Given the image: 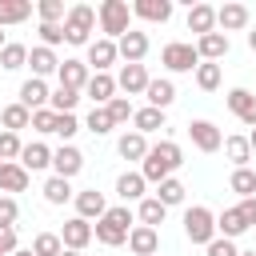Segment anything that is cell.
<instances>
[{
	"mask_svg": "<svg viewBox=\"0 0 256 256\" xmlns=\"http://www.w3.org/2000/svg\"><path fill=\"white\" fill-rule=\"evenodd\" d=\"M132 208L128 204H116V208H108L96 224H92V232H96V240L100 244H108V248H120V244H128V232H132Z\"/></svg>",
	"mask_w": 256,
	"mask_h": 256,
	"instance_id": "7a4b0ae2",
	"label": "cell"
},
{
	"mask_svg": "<svg viewBox=\"0 0 256 256\" xmlns=\"http://www.w3.org/2000/svg\"><path fill=\"white\" fill-rule=\"evenodd\" d=\"M196 84H200L204 92H216V88H220V64L200 60V68H196Z\"/></svg>",
	"mask_w": 256,
	"mask_h": 256,
	"instance_id": "b9f144b4",
	"label": "cell"
},
{
	"mask_svg": "<svg viewBox=\"0 0 256 256\" xmlns=\"http://www.w3.org/2000/svg\"><path fill=\"white\" fill-rule=\"evenodd\" d=\"M184 192H188V188H184L180 180H164V184L156 188V200H160L164 208H172V204H180V200H184Z\"/></svg>",
	"mask_w": 256,
	"mask_h": 256,
	"instance_id": "ee69618b",
	"label": "cell"
},
{
	"mask_svg": "<svg viewBox=\"0 0 256 256\" xmlns=\"http://www.w3.org/2000/svg\"><path fill=\"white\" fill-rule=\"evenodd\" d=\"M236 212L244 216V224H248V228H256V196H244V200L236 204Z\"/></svg>",
	"mask_w": 256,
	"mask_h": 256,
	"instance_id": "816d5d0a",
	"label": "cell"
},
{
	"mask_svg": "<svg viewBox=\"0 0 256 256\" xmlns=\"http://www.w3.org/2000/svg\"><path fill=\"white\" fill-rule=\"evenodd\" d=\"M20 164H24L28 172H40V168H48V164H52V148H48V144H40V140H32V144H24Z\"/></svg>",
	"mask_w": 256,
	"mask_h": 256,
	"instance_id": "d4e9b609",
	"label": "cell"
},
{
	"mask_svg": "<svg viewBox=\"0 0 256 256\" xmlns=\"http://www.w3.org/2000/svg\"><path fill=\"white\" fill-rule=\"evenodd\" d=\"M216 24L224 28V36L240 32V28H248V8L244 4H224V8H216Z\"/></svg>",
	"mask_w": 256,
	"mask_h": 256,
	"instance_id": "7402d4cb",
	"label": "cell"
},
{
	"mask_svg": "<svg viewBox=\"0 0 256 256\" xmlns=\"http://www.w3.org/2000/svg\"><path fill=\"white\" fill-rule=\"evenodd\" d=\"M228 108L240 116V124L256 128V96H252L248 88H232V92H228Z\"/></svg>",
	"mask_w": 256,
	"mask_h": 256,
	"instance_id": "e0dca14e",
	"label": "cell"
},
{
	"mask_svg": "<svg viewBox=\"0 0 256 256\" xmlns=\"http://www.w3.org/2000/svg\"><path fill=\"white\" fill-rule=\"evenodd\" d=\"M248 48H252V52H256V32H248Z\"/></svg>",
	"mask_w": 256,
	"mask_h": 256,
	"instance_id": "11a10c76",
	"label": "cell"
},
{
	"mask_svg": "<svg viewBox=\"0 0 256 256\" xmlns=\"http://www.w3.org/2000/svg\"><path fill=\"white\" fill-rule=\"evenodd\" d=\"M12 256H36V252H32V248H16Z\"/></svg>",
	"mask_w": 256,
	"mask_h": 256,
	"instance_id": "db71d44e",
	"label": "cell"
},
{
	"mask_svg": "<svg viewBox=\"0 0 256 256\" xmlns=\"http://www.w3.org/2000/svg\"><path fill=\"white\" fill-rule=\"evenodd\" d=\"M116 52L124 56V64H140V60L148 56V36L132 28V32H124V36L116 40Z\"/></svg>",
	"mask_w": 256,
	"mask_h": 256,
	"instance_id": "30bf717a",
	"label": "cell"
},
{
	"mask_svg": "<svg viewBox=\"0 0 256 256\" xmlns=\"http://www.w3.org/2000/svg\"><path fill=\"white\" fill-rule=\"evenodd\" d=\"M116 56H120V52H116V40H92V44H88V60H84V64H88V68H96V72H108V68L116 64Z\"/></svg>",
	"mask_w": 256,
	"mask_h": 256,
	"instance_id": "5bb4252c",
	"label": "cell"
},
{
	"mask_svg": "<svg viewBox=\"0 0 256 256\" xmlns=\"http://www.w3.org/2000/svg\"><path fill=\"white\" fill-rule=\"evenodd\" d=\"M24 64H28V48H24V44H4V48H0V68L16 72V68H24Z\"/></svg>",
	"mask_w": 256,
	"mask_h": 256,
	"instance_id": "74e56055",
	"label": "cell"
},
{
	"mask_svg": "<svg viewBox=\"0 0 256 256\" xmlns=\"http://www.w3.org/2000/svg\"><path fill=\"white\" fill-rule=\"evenodd\" d=\"M84 92L92 96L96 108H108V104L116 100V76H108V72H92V80H88Z\"/></svg>",
	"mask_w": 256,
	"mask_h": 256,
	"instance_id": "7c38bea8",
	"label": "cell"
},
{
	"mask_svg": "<svg viewBox=\"0 0 256 256\" xmlns=\"http://www.w3.org/2000/svg\"><path fill=\"white\" fill-rule=\"evenodd\" d=\"M52 168H56V176L72 180V176L84 168V152H80L76 144H60V148L52 152Z\"/></svg>",
	"mask_w": 256,
	"mask_h": 256,
	"instance_id": "ba28073f",
	"label": "cell"
},
{
	"mask_svg": "<svg viewBox=\"0 0 256 256\" xmlns=\"http://www.w3.org/2000/svg\"><path fill=\"white\" fill-rule=\"evenodd\" d=\"M0 124H4V132H20V128H32V112L16 100V104H8L4 112H0Z\"/></svg>",
	"mask_w": 256,
	"mask_h": 256,
	"instance_id": "f1b7e54d",
	"label": "cell"
},
{
	"mask_svg": "<svg viewBox=\"0 0 256 256\" xmlns=\"http://www.w3.org/2000/svg\"><path fill=\"white\" fill-rule=\"evenodd\" d=\"M24 188H28V168L20 160L0 164V192H24Z\"/></svg>",
	"mask_w": 256,
	"mask_h": 256,
	"instance_id": "603a6c76",
	"label": "cell"
},
{
	"mask_svg": "<svg viewBox=\"0 0 256 256\" xmlns=\"http://www.w3.org/2000/svg\"><path fill=\"white\" fill-rule=\"evenodd\" d=\"M32 16V0H0V28L4 24H24Z\"/></svg>",
	"mask_w": 256,
	"mask_h": 256,
	"instance_id": "4dcf8cb0",
	"label": "cell"
},
{
	"mask_svg": "<svg viewBox=\"0 0 256 256\" xmlns=\"http://www.w3.org/2000/svg\"><path fill=\"white\" fill-rule=\"evenodd\" d=\"M32 128H36V132H52V128H56V112H52V108L32 112Z\"/></svg>",
	"mask_w": 256,
	"mask_h": 256,
	"instance_id": "681fc988",
	"label": "cell"
},
{
	"mask_svg": "<svg viewBox=\"0 0 256 256\" xmlns=\"http://www.w3.org/2000/svg\"><path fill=\"white\" fill-rule=\"evenodd\" d=\"M36 32H40L44 48H56V44H64V24H40Z\"/></svg>",
	"mask_w": 256,
	"mask_h": 256,
	"instance_id": "c3c4849f",
	"label": "cell"
},
{
	"mask_svg": "<svg viewBox=\"0 0 256 256\" xmlns=\"http://www.w3.org/2000/svg\"><path fill=\"white\" fill-rule=\"evenodd\" d=\"M16 220H20L16 196H0V228H16Z\"/></svg>",
	"mask_w": 256,
	"mask_h": 256,
	"instance_id": "bcb514c9",
	"label": "cell"
},
{
	"mask_svg": "<svg viewBox=\"0 0 256 256\" xmlns=\"http://www.w3.org/2000/svg\"><path fill=\"white\" fill-rule=\"evenodd\" d=\"M52 132H56V136H60V140L68 144V140H72V136L80 132V120H76L72 112H64V116H56V128H52Z\"/></svg>",
	"mask_w": 256,
	"mask_h": 256,
	"instance_id": "7dc6e473",
	"label": "cell"
},
{
	"mask_svg": "<svg viewBox=\"0 0 256 256\" xmlns=\"http://www.w3.org/2000/svg\"><path fill=\"white\" fill-rule=\"evenodd\" d=\"M0 256H4V252H0Z\"/></svg>",
	"mask_w": 256,
	"mask_h": 256,
	"instance_id": "94428289",
	"label": "cell"
},
{
	"mask_svg": "<svg viewBox=\"0 0 256 256\" xmlns=\"http://www.w3.org/2000/svg\"><path fill=\"white\" fill-rule=\"evenodd\" d=\"M144 96H148V104H152V108H160V112H164V108L176 100V84H172V80H152Z\"/></svg>",
	"mask_w": 256,
	"mask_h": 256,
	"instance_id": "1f68e13d",
	"label": "cell"
},
{
	"mask_svg": "<svg viewBox=\"0 0 256 256\" xmlns=\"http://www.w3.org/2000/svg\"><path fill=\"white\" fill-rule=\"evenodd\" d=\"M36 12H40V24H60V20L68 16L64 0H40V4H36Z\"/></svg>",
	"mask_w": 256,
	"mask_h": 256,
	"instance_id": "60d3db41",
	"label": "cell"
},
{
	"mask_svg": "<svg viewBox=\"0 0 256 256\" xmlns=\"http://www.w3.org/2000/svg\"><path fill=\"white\" fill-rule=\"evenodd\" d=\"M56 76H60V84H64V88H76V92H84V88H88V80H92L84 60H64Z\"/></svg>",
	"mask_w": 256,
	"mask_h": 256,
	"instance_id": "44dd1931",
	"label": "cell"
},
{
	"mask_svg": "<svg viewBox=\"0 0 256 256\" xmlns=\"http://www.w3.org/2000/svg\"><path fill=\"white\" fill-rule=\"evenodd\" d=\"M148 84H152V76H148V68H144V64H124V68H120V76H116V88H124L128 96L148 92Z\"/></svg>",
	"mask_w": 256,
	"mask_h": 256,
	"instance_id": "8fae6325",
	"label": "cell"
},
{
	"mask_svg": "<svg viewBox=\"0 0 256 256\" xmlns=\"http://www.w3.org/2000/svg\"><path fill=\"white\" fill-rule=\"evenodd\" d=\"M144 188H148V180H144L140 172H124V176L116 180V192H120V200H124V204H128V200H136V204H140V200H144Z\"/></svg>",
	"mask_w": 256,
	"mask_h": 256,
	"instance_id": "4316f807",
	"label": "cell"
},
{
	"mask_svg": "<svg viewBox=\"0 0 256 256\" xmlns=\"http://www.w3.org/2000/svg\"><path fill=\"white\" fill-rule=\"evenodd\" d=\"M128 248H132L136 256H156V252H160V232H156V228L136 224V228L128 232Z\"/></svg>",
	"mask_w": 256,
	"mask_h": 256,
	"instance_id": "2e32d148",
	"label": "cell"
},
{
	"mask_svg": "<svg viewBox=\"0 0 256 256\" xmlns=\"http://www.w3.org/2000/svg\"><path fill=\"white\" fill-rule=\"evenodd\" d=\"M240 256H256V252H240Z\"/></svg>",
	"mask_w": 256,
	"mask_h": 256,
	"instance_id": "680465c9",
	"label": "cell"
},
{
	"mask_svg": "<svg viewBox=\"0 0 256 256\" xmlns=\"http://www.w3.org/2000/svg\"><path fill=\"white\" fill-rule=\"evenodd\" d=\"M204 252H208V256H240V248H236L232 240H224V236H216V240H212Z\"/></svg>",
	"mask_w": 256,
	"mask_h": 256,
	"instance_id": "f907efd6",
	"label": "cell"
},
{
	"mask_svg": "<svg viewBox=\"0 0 256 256\" xmlns=\"http://www.w3.org/2000/svg\"><path fill=\"white\" fill-rule=\"evenodd\" d=\"M28 64H32V76H36V80H44L48 72H60V60H56V52H52V48H44V44L28 52Z\"/></svg>",
	"mask_w": 256,
	"mask_h": 256,
	"instance_id": "cb8c5ba5",
	"label": "cell"
},
{
	"mask_svg": "<svg viewBox=\"0 0 256 256\" xmlns=\"http://www.w3.org/2000/svg\"><path fill=\"white\" fill-rule=\"evenodd\" d=\"M196 52H200V60L216 64V60H224V56H228V36H224V32H208V36H200V40H196Z\"/></svg>",
	"mask_w": 256,
	"mask_h": 256,
	"instance_id": "ffe728a7",
	"label": "cell"
},
{
	"mask_svg": "<svg viewBox=\"0 0 256 256\" xmlns=\"http://www.w3.org/2000/svg\"><path fill=\"white\" fill-rule=\"evenodd\" d=\"M96 20H100V32L104 40H120L124 32H132V8L124 0H104L96 8Z\"/></svg>",
	"mask_w": 256,
	"mask_h": 256,
	"instance_id": "3957f363",
	"label": "cell"
},
{
	"mask_svg": "<svg viewBox=\"0 0 256 256\" xmlns=\"http://www.w3.org/2000/svg\"><path fill=\"white\" fill-rule=\"evenodd\" d=\"M76 104H80V92H76V88H64V84H60V88L52 92V100H48V108H52L56 116H64V112H72Z\"/></svg>",
	"mask_w": 256,
	"mask_h": 256,
	"instance_id": "8d00e7d4",
	"label": "cell"
},
{
	"mask_svg": "<svg viewBox=\"0 0 256 256\" xmlns=\"http://www.w3.org/2000/svg\"><path fill=\"white\" fill-rule=\"evenodd\" d=\"M188 32H196V40L216 32V8L212 4H192L188 8Z\"/></svg>",
	"mask_w": 256,
	"mask_h": 256,
	"instance_id": "d6986e66",
	"label": "cell"
},
{
	"mask_svg": "<svg viewBox=\"0 0 256 256\" xmlns=\"http://www.w3.org/2000/svg\"><path fill=\"white\" fill-rule=\"evenodd\" d=\"M48 100H52V92H48V84L44 80H24L20 84V104L28 108V112H40V108H48Z\"/></svg>",
	"mask_w": 256,
	"mask_h": 256,
	"instance_id": "9a60e30c",
	"label": "cell"
},
{
	"mask_svg": "<svg viewBox=\"0 0 256 256\" xmlns=\"http://www.w3.org/2000/svg\"><path fill=\"white\" fill-rule=\"evenodd\" d=\"M24 144H20V132H0V164H12L20 160Z\"/></svg>",
	"mask_w": 256,
	"mask_h": 256,
	"instance_id": "ab89813d",
	"label": "cell"
},
{
	"mask_svg": "<svg viewBox=\"0 0 256 256\" xmlns=\"http://www.w3.org/2000/svg\"><path fill=\"white\" fill-rule=\"evenodd\" d=\"M184 164V152H180V144L176 140H160V144H152L148 148V156H144V164H140V176L148 180V184H164V180H172V172Z\"/></svg>",
	"mask_w": 256,
	"mask_h": 256,
	"instance_id": "6da1fadb",
	"label": "cell"
},
{
	"mask_svg": "<svg viewBox=\"0 0 256 256\" xmlns=\"http://www.w3.org/2000/svg\"><path fill=\"white\" fill-rule=\"evenodd\" d=\"M108 212V204H104V192H96V188H84V192H76V216L80 220H100Z\"/></svg>",
	"mask_w": 256,
	"mask_h": 256,
	"instance_id": "4fadbf2b",
	"label": "cell"
},
{
	"mask_svg": "<svg viewBox=\"0 0 256 256\" xmlns=\"http://www.w3.org/2000/svg\"><path fill=\"white\" fill-rule=\"evenodd\" d=\"M228 188L244 200V196H256V172L252 168H236L232 176H228Z\"/></svg>",
	"mask_w": 256,
	"mask_h": 256,
	"instance_id": "d590c367",
	"label": "cell"
},
{
	"mask_svg": "<svg viewBox=\"0 0 256 256\" xmlns=\"http://www.w3.org/2000/svg\"><path fill=\"white\" fill-rule=\"evenodd\" d=\"M32 252H36V256H60V252H64L60 232H40V236L32 240Z\"/></svg>",
	"mask_w": 256,
	"mask_h": 256,
	"instance_id": "f35d334b",
	"label": "cell"
},
{
	"mask_svg": "<svg viewBox=\"0 0 256 256\" xmlns=\"http://www.w3.org/2000/svg\"><path fill=\"white\" fill-rule=\"evenodd\" d=\"M60 256H80V252H72V248H64V252H60Z\"/></svg>",
	"mask_w": 256,
	"mask_h": 256,
	"instance_id": "6f0895ef",
	"label": "cell"
},
{
	"mask_svg": "<svg viewBox=\"0 0 256 256\" xmlns=\"http://www.w3.org/2000/svg\"><path fill=\"white\" fill-rule=\"evenodd\" d=\"M164 216H168V208H164L156 196H144V200L136 204V220H140L144 228H156V224H164Z\"/></svg>",
	"mask_w": 256,
	"mask_h": 256,
	"instance_id": "83f0119b",
	"label": "cell"
},
{
	"mask_svg": "<svg viewBox=\"0 0 256 256\" xmlns=\"http://www.w3.org/2000/svg\"><path fill=\"white\" fill-rule=\"evenodd\" d=\"M184 232H188V240L192 244H212L216 240V216H212V208H204V204H192L188 212H184Z\"/></svg>",
	"mask_w": 256,
	"mask_h": 256,
	"instance_id": "5b68a950",
	"label": "cell"
},
{
	"mask_svg": "<svg viewBox=\"0 0 256 256\" xmlns=\"http://www.w3.org/2000/svg\"><path fill=\"white\" fill-rule=\"evenodd\" d=\"M108 116H112V124H128V120L136 116V108L128 104V96H116V100L108 104Z\"/></svg>",
	"mask_w": 256,
	"mask_h": 256,
	"instance_id": "f6af8a7d",
	"label": "cell"
},
{
	"mask_svg": "<svg viewBox=\"0 0 256 256\" xmlns=\"http://www.w3.org/2000/svg\"><path fill=\"white\" fill-rule=\"evenodd\" d=\"M0 48H4V32H0Z\"/></svg>",
	"mask_w": 256,
	"mask_h": 256,
	"instance_id": "91938a15",
	"label": "cell"
},
{
	"mask_svg": "<svg viewBox=\"0 0 256 256\" xmlns=\"http://www.w3.org/2000/svg\"><path fill=\"white\" fill-rule=\"evenodd\" d=\"M132 16H140L148 24H164V20H172V0H136Z\"/></svg>",
	"mask_w": 256,
	"mask_h": 256,
	"instance_id": "ac0fdd59",
	"label": "cell"
},
{
	"mask_svg": "<svg viewBox=\"0 0 256 256\" xmlns=\"http://www.w3.org/2000/svg\"><path fill=\"white\" fill-rule=\"evenodd\" d=\"M216 232H220L224 240H236L240 232H248V224H244V216H240L236 208H224V212L216 216Z\"/></svg>",
	"mask_w": 256,
	"mask_h": 256,
	"instance_id": "f546056e",
	"label": "cell"
},
{
	"mask_svg": "<svg viewBox=\"0 0 256 256\" xmlns=\"http://www.w3.org/2000/svg\"><path fill=\"white\" fill-rule=\"evenodd\" d=\"M92 236H96V232H92V224H88V220H80V216L64 220V228H60V240H64V248H72V252H84Z\"/></svg>",
	"mask_w": 256,
	"mask_h": 256,
	"instance_id": "9c48e42d",
	"label": "cell"
},
{
	"mask_svg": "<svg viewBox=\"0 0 256 256\" xmlns=\"http://www.w3.org/2000/svg\"><path fill=\"white\" fill-rule=\"evenodd\" d=\"M92 28H96V8L92 4H72L68 8V16H64V44H92L88 36H92Z\"/></svg>",
	"mask_w": 256,
	"mask_h": 256,
	"instance_id": "277c9868",
	"label": "cell"
},
{
	"mask_svg": "<svg viewBox=\"0 0 256 256\" xmlns=\"http://www.w3.org/2000/svg\"><path fill=\"white\" fill-rule=\"evenodd\" d=\"M188 136H192V144H196L200 152H220V148H224V136H220V128H216L212 120H192V124H188Z\"/></svg>",
	"mask_w": 256,
	"mask_h": 256,
	"instance_id": "52a82bcc",
	"label": "cell"
},
{
	"mask_svg": "<svg viewBox=\"0 0 256 256\" xmlns=\"http://www.w3.org/2000/svg\"><path fill=\"white\" fill-rule=\"evenodd\" d=\"M160 64H164L168 72H192V68H200V52H196V44L172 40V44H164V52H160Z\"/></svg>",
	"mask_w": 256,
	"mask_h": 256,
	"instance_id": "8992f818",
	"label": "cell"
},
{
	"mask_svg": "<svg viewBox=\"0 0 256 256\" xmlns=\"http://www.w3.org/2000/svg\"><path fill=\"white\" fill-rule=\"evenodd\" d=\"M84 128H88L92 136H108V132H112L116 124H112L108 108H92V112H88V124H84Z\"/></svg>",
	"mask_w": 256,
	"mask_h": 256,
	"instance_id": "7bdbcfd3",
	"label": "cell"
},
{
	"mask_svg": "<svg viewBox=\"0 0 256 256\" xmlns=\"http://www.w3.org/2000/svg\"><path fill=\"white\" fill-rule=\"evenodd\" d=\"M132 124H136V132L140 136H148V132H156V128H164V112L160 108H136V116H132Z\"/></svg>",
	"mask_w": 256,
	"mask_h": 256,
	"instance_id": "836d02e7",
	"label": "cell"
},
{
	"mask_svg": "<svg viewBox=\"0 0 256 256\" xmlns=\"http://www.w3.org/2000/svg\"><path fill=\"white\" fill-rule=\"evenodd\" d=\"M116 148H120V156H124V160H140V164H144V156H148V148H152V144L132 128V132H124V136H120V144H116Z\"/></svg>",
	"mask_w": 256,
	"mask_h": 256,
	"instance_id": "484cf974",
	"label": "cell"
},
{
	"mask_svg": "<svg viewBox=\"0 0 256 256\" xmlns=\"http://www.w3.org/2000/svg\"><path fill=\"white\" fill-rule=\"evenodd\" d=\"M0 252H4V256L16 252V228H0Z\"/></svg>",
	"mask_w": 256,
	"mask_h": 256,
	"instance_id": "f5cc1de1",
	"label": "cell"
},
{
	"mask_svg": "<svg viewBox=\"0 0 256 256\" xmlns=\"http://www.w3.org/2000/svg\"><path fill=\"white\" fill-rule=\"evenodd\" d=\"M224 152H228V160H232L236 168H248V160H252L248 136H224Z\"/></svg>",
	"mask_w": 256,
	"mask_h": 256,
	"instance_id": "d6a6232c",
	"label": "cell"
},
{
	"mask_svg": "<svg viewBox=\"0 0 256 256\" xmlns=\"http://www.w3.org/2000/svg\"><path fill=\"white\" fill-rule=\"evenodd\" d=\"M248 144H252V152H256V128H252V132H248Z\"/></svg>",
	"mask_w": 256,
	"mask_h": 256,
	"instance_id": "9f6ffc18",
	"label": "cell"
},
{
	"mask_svg": "<svg viewBox=\"0 0 256 256\" xmlns=\"http://www.w3.org/2000/svg\"><path fill=\"white\" fill-rule=\"evenodd\" d=\"M44 200H48V204H68V200H76V196H72V184H68L64 176H48Z\"/></svg>",
	"mask_w": 256,
	"mask_h": 256,
	"instance_id": "e575fe53",
	"label": "cell"
}]
</instances>
